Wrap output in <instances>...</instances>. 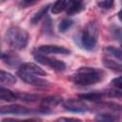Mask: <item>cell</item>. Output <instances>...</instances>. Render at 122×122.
<instances>
[{
	"label": "cell",
	"instance_id": "obj_17",
	"mask_svg": "<svg viewBox=\"0 0 122 122\" xmlns=\"http://www.w3.org/2000/svg\"><path fill=\"white\" fill-rule=\"evenodd\" d=\"M95 120H98V121H116V120H119V115L114 114V113L110 112H104L97 113L95 116Z\"/></svg>",
	"mask_w": 122,
	"mask_h": 122
},
{
	"label": "cell",
	"instance_id": "obj_29",
	"mask_svg": "<svg viewBox=\"0 0 122 122\" xmlns=\"http://www.w3.org/2000/svg\"><path fill=\"white\" fill-rule=\"evenodd\" d=\"M70 120H73V121H81L78 118H71V117H60L57 119V121H70Z\"/></svg>",
	"mask_w": 122,
	"mask_h": 122
},
{
	"label": "cell",
	"instance_id": "obj_4",
	"mask_svg": "<svg viewBox=\"0 0 122 122\" xmlns=\"http://www.w3.org/2000/svg\"><path fill=\"white\" fill-rule=\"evenodd\" d=\"M50 109L42 108L39 110H31L20 105H9L3 106L0 109L1 114H13V115H28V114H37V113H48Z\"/></svg>",
	"mask_w": 122,
	"mask_h": 122
},
{
	"label": "cell",
	"instance_id": "obj_6",
	"mask_svg": "<svg viewBox=\"0 0 122 122\" xmlns=\"http://www.w3.org/2000/svg\"><path fill=\"white\" fill-rule=\"evenodd\" d=\"M17 75L26 83L37 87V88H47L50 86V82L47 81L46 79H43L41 77H39L40 75L37 74H33L28 71H25L23 70L18 69L17 70Z\"/></svg>",
	"mask_w": 122,
	"mask_h": 122
},
{
	"label": "cell",
	"instance_id": "obj_18",
	"mask_svg": "<svg viewBox=\"0 0 122 122\" xmlns=\"http://www.w3.org/2000/svg\"><path fill=\"white\" fill-rule=\"evenodd\" d=\"M104 52L118 59L119 61L122 62V51L118 48H115V47H112V46H107L103 49Z\"/></svg>",
	"mask_w": 122,
	"mask_h": 122
},
{
	"label": "cell",
	"instance_id": "obj_27",
	"mask_svg": "<svg viewBox=\"0 0 122 122\" xmlns=\"http://www.w3.org/2000/svg\"><path fill=\"white\" fill-rule=\"evenodd\" d=\"M43 30L46 33H49V32H51V19L50 17L47 18V20L45 21L44 25H43Z\"/></svg>",
	"mask_w": 122,
	"mask_h": 122
},
{
	"label": "cell",
	"instance_id": "obj_19",
	"mask_svg": "<svg viewBox=\"0 0 122 122\" xmlns=\"http://www.w3.org/2000/svg\"><path fill=\"white\" fill-rule=\"evenodd\" d=\"M103 65L106 68H108L113 71L122 73V63H118V62L112 61L111 59H103Z\"/></svg>",
	"mask_w": 122,
	"mask_h": 122
},
{
	"label": "cell",
	"instance_id": "obj_7",
	"mask_svg": "<svg viewBox=\"0 0 122 122\" xmlns=\"http://www.w3.org/2000/svg\"><path fill=\"white\" fill-rule=\"evenodd\" d=\"M65 110L71 112H84L88 111V106L82 99H68L63 103Z\"/></svg>",
	"mask_w": 122,
	"mask_h": 122
},
{
	"label": "cell",
	"instance_id": "obj_32",
	"mask_svg": "<svg viewBox=\"0 0 122 122\" xmlns=\"http://www.w3.org/2000/svg\"><path fill=\"white\" fill-rule=\"evenodd\" d=\"M3 1H4V0H3Z\"/></svg>",
	"mask_w": 122,
	"mask_h": 122
},
{
	"label": "cell",
	"instance_id": "obj_16",
	"mask_svg": "<svg viewBox=\"0 0 122 122\" xmlns=\"http://www.w3.org/2000/svg\"><path fill=\"white\" fill-rule=\"evenodd\" d=\"M16 82V77L14 75H12L11 73L5 71H0V83L2 86L4 85H13Z\"/></svg>",
	"mask_w": 122,
	"mask_h": 122
},
{
	"label": "cell",
	"instance_id": "obj_10",
	"mask_svg": "<svg viewBox=\"0 0 122 122\" xmlns=\"http://www.w3.org/2000/svg\"><path fill=\"white\" fill-rule=\"evenodd\" d=\"M18 69L20 70H23L25 71H28V72H30V73H33V74H37V75H40V76H44L47 74V72L41 68L39 67L37 64L35 63H32V62H29V63H23Z\"/></svg>",
	"mask_w": 122,
	"mask_h": 122
},
{
	"label": "cell",
	"instance_id": "obj_15",
	"mask_svg": "<svg viewBox=\"0 0 122 122\" xmlns=\"http://www.w3.org/2000/svg\"><path fill=\"white\" fill-rule=\"evenodd\" d=\"M50 8H51V5H50V4H48V5H46V6H43L38 11H36V12L32 15V17H31V19H30V23L33 24V25L37 24L45 15H47V13H48Z\"/></svg>",
	"mask_w": 122,
	"mask_h": 122
},
{
	"label": "cell",
	"instance_id": "obj_31",
	"mask_svg": "<svg viewBox=\"0 0 122 122\" xmlns=\"http://www.w3.org/2000/svg\"><path fill=\"white\" fill-rule=\"evenodd\" d=\"M121 2H122V0H121Z\"/></svg>",
	"mask_w": 122,
	"mask_h": 122
},
{
	"label": "cell",
	"instance_id": "obj_21",
	"mask_svg": "<svg viewBox=\"0 0 122 122\" xmlns=\"http://www.w3.org/2000/svg\"><path fill=\"white\" fill-rule=\"evenodd\" d=\"M73 24V21L71 19V18H65L63 19L59 25H58V30L60 32H65L68 29H70Z\"/></svg>",
	"mask_w": 122,
	"mask_h": 122
},
{
	"label": "cell",
	"instance_id": "obj_5",
	"mask_svg": "<svg viewBox=\"0 0 122 122\" xmlns=\"http://www.w3.org/2000/svg\"><path fill=\"white\" fill-rule=\"evenodd\" d=\"M33 57L36 60V62H38L39 64L48 66L50 68H51L54 71H64L66 70V64L61 61L58 60L56 58H52V57H49L46 54L37 52V51H33Z\"/></svg>",
	"mask_w": 122,
	"mask_h": 122
},
{
	"label": "cell",
	"instance_id": "obj_23",
	"mask_svg": "<svg viewBox=\"0 0 122 122\" xmlns=\"http://www.w3.org/2000/svg\"><path fill=\"white\" fill-rule=\"evenodd\" d=\"M17 97H18L19 100L25 101V102H33V101H36V100L39 98V96H38V95H35V94L20 93V92L17 93Z\"/></svg>",
	"mask_w": 122,
	"mask_h": 122
},
{
	"label": "cell",
	"instance_id": "obj_14",
	"mask_svg": "<svg viewBox=\"0 0 122 122\" xmlns=\"http://www.w3.org/2000/svg\"><path fill=\"white\" fill-rule=\"evenodd\" d=\"M0 99L1 101H6V102H13L18 99L17 93L4 88L3 86L0 89Z\"/></svg>",
	"mask_w": 122,
	"mask_h": 122
},
{
	"label": "cell",
	"instance_id": "obj_3",
	"mask_svg": "<svg viewBox=\"0 0 122 122\" xmlns=\"http://www.w3.org/2000/svg\"><path fill=\"white\" fill-rule=\"evenodd\" d=\"M99 35V30L94 22H90L82 30L80 35V41L83 48L87 51H92L97 44Z\"/></svg>",
	"mask_w": 122,
	"mask_h": 122
},
{
	"label": "cell",
	"instance_id": "obj_20",
	"mask_svg": "<svg viewBox=\"0 0 122 122\" xmlns=\"http://www.w3.org/2000/svg\"><path fill=\"white\" fill-rule=\"evenodd\" d=\"M68 5V0H56L54 4L51 6V10L53 14H58L64 10H66Z\"/></svg>",
	"mask_w": 122,
	"mask_h": 122
},
{
	"label": "cell",
	"instance_id": "obj_1",
	"mask_svg": "<svg viewBox=\"0 0 122 122\" xmlns=\"http://www.w3.org/2000/svg\"><path fill=\"white\" fill-rule=\"evenodd\" d=\"M104 72L101 70L92 67H81L73 74L71 75V80L79 86H90L100 82Z\"/></svg>",
	"mask_w": 122,
	"mask_h": 122
},
{
	"label": "cell",
	"instance_id": "obj_30",
	"mask_svg": "<svg viewBox=\"0 0 122 122\" xmlns=\"http://www.w3.org/2000/svg\"><path fill=\"white\" fill-rule=\"evenodd\" d=\"M117 16H118V19H119V21L122 23V9L118 11V13H117Z\"/></svg>",
	"mask_w": 122,
	"mask_h": 122
},
{
	"label": "cell",
	"instance_id": "obj_13",
	"mask_svg": "<svg viewBox=\"0 0 122 122\" xmlns=\"http://www.w3.org/2000/svg\"><path fill=\"white\" fill-rule=\"evenodd\" d=\"M105 93L103 92H87L83 94H79L78 97L84 101H92V102H99Z\"/></svg>",
	"mask_w": 122,
	"mask_h": 122
},
{
	"label": "cell",
	"instance_id": "obj_24",
	"mask_svg": "<svg viewBox=\"0 0 122 122\" xmlns=\"http://www.w3.org/2000/svg\"><path fill=\"white\" fill-rule=\"evenodd\" d=\"M114 0H102L97 3V6L102 10H110L113 7Z\"/></svg>",
	"mask_w": 122,
	"mask_h": 122
},
{
	"label": "cell",
	"instance_id": "obj_8",
	"mask_svg": "<svg viewBox=\"0 0 122 122\" xmlns=\"http://www.w3.org/2000/svg\"><path fill=\"white\" fill-rule=\"evenodd\" d=\"M37 52L43 54H70L71 51L65 47L57 45H42L36 49Z\"/></svg>",
	"mask_w": 122,
	"mask_h": 122
},
{
	"label": "cell",
	"instance_id": "obj_22",
	"mask_svg": "<svg viewBox=\"0 0 122 122\" xmlns=\"http://www.w3.org/2000/svg\"><path fill=\"white\" fill-rule=\"evenodd\" d=\"M110 30H111V33H112L113 39H115L116 41L122 43V30L119 27L113 25V26L111 27Z\"/></svg>",
	"mask_w": 122,
	"mask_h": 122
},
{
	"label": "cell",
	"instance_id": "obj_11",
	"mask_svg": "<svg viewBox=\"0 0 122 122\" xmlns=\"http://www.w3.org/2000/svg\"><path fill=\"white\" fill-rule=\"evenodd\" d=\"M83 0H69L66 8V12L69 15H73L83 10Z\"/></svg>",
	"mask_w": 122,
	"mask_h": 122
},
{
	"label": "cell",
	"instance_id": "obj_25",
	"mask_svg": "<svg viewBox=\"0 0 122 122\" xmlns=\"http://www.w3.org/2000/svg\"><path fill=\"white\" fill-rule=\"evenodd\" d=\"M105 94H108L110 96H113V97H122V90L120 89H112V90H108L106 91V92H104Z\"/></svg>",
	"mask_w": 122,
	"mask_h": 122
},
{
	"label": "cell",
	"instance_id": "obj_9",
	"mask_svg": "<svg viewBox=\"0 0 122 122\" xmlns=\"http://www.w3.org/2000/svg\"><path fill=\"white\" fill-rule=\"evenodd\" d=\"M1 59L4 64L10 68H19L23 63L20 56L14 51H3L1 54Z\"/></svg>",
	"mask_w": 122,
	"mask_h": 122
},
{
	"label": "cell",
	"instance_id": "obj_12",
	"mask_svg": "<svg viewBox=\"0 0 122 122\" xmlns=\"http://www.w3.org/2000/svg\"><path fill=\"white\" fill-rule=\"evenodd\" d=\"M62 102H63V98L61 96H57V95L47 96V97L42 99L41 107L42 108H46V109H50L51 107H55V106L61 104Z\"/></svg>",
	"mask_w": 122,
	"mask_h": 122
},
{
	"label": "cell",
	"instance_id": "obj_2",
	"mask_svg": "<svg viewBox=\"0 0 122 122\" xmlns=\"http://www.w3.org/2000/svg\"><path fill=\"white\" fill-rule=\"evenodd\" d=\"M4 39L11 49L21 51L28 45L29 33L25 29L19 26H12L7 30Z\"/></svg>",
	"mask_w": 122,
	"mask_h": 122
},
{
	"label": "cell",
	"instance_id": "obj_26",
	"mask_svg": "<svg viewBox=\"0 0 122 122\" xmlns=\"http://www.w3.org/2000/svg\"><path fill=\"white\" fill-rule=\"evenodd\" d=\"M111 84L114 88H117V89L122 90V76H118V77H115V78L112 79Z\"/></svg>",
	"mask_w": 122,
	"mask_h": 122
},
{
	"label": "cell",
	"instance_id": "obj_28",
	"mask_svg": "<svg viewBox=\"0 0 122 122\" xmlns=\"http://www.w3.org/2000/svg\"><path fill=\"white\" fill-rule=\"evenodd\" d=\"M38 0H21L20 2V5L21 7L23 8H26V7H29L30 5H33L34 3H36Z\"/></svg>",
	"mask_w": 122,
	"mask_h": 122
}]
</instances>
